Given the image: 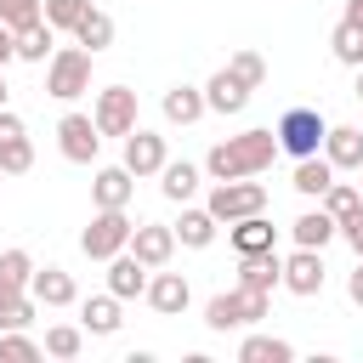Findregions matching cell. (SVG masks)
Listing matches in <instances>:
<instances>
[{"label": "cell", "instance_id": "obj_1", "mask_svg": "<svg viewBox=\"0 0 363 363\" xmlns=\"http://www.w3.org/2000/svg\"><path fill=\"white\" fill-rule=\"evenodd\" d=\"M278 130H238L227 142H216L204 153V176L210 182H238V176H261L272 159H278Z\"/></svg>", "mask_w": 363, "mask_h": 363}, {"label": "cell", "instance_id": "obj_2", "mask_svg": "<svg viewBox=\"0 0 363 363\" xmlns=\"http://www.w3.org/2000/svg\"><path fill=\"white\" fill-rule=\"evenodd\" d=\"M267 318V295L261 289H221V295H210V306H204V323L216 329V335H227V329H255Z\"/></svg>", "mask_w": 363, "mask_h": 363}, {"label": "cell", "instance_id": "obj_3", "mask_svg": "<svg viewBox=\"0 0 363 363\" xmlns=\"http://www.w3.org/2000/svg\"><path fill=\"white\" fill-rule=\"evenodd\" d=\"M45 91L57 102H74L91 91V51L85 45H57L51 62H45Z\"/></svg>", "mask_w": 363, "mask_h": 363}, {"label": "cell", "instance_id": "obj_4", "mask_svg": "<svg viewBox=\"0 0 363 363\" xmlns=\"http://www.w3.org/2000/svg\"><path fill=\"white\" fill-rule=\"evenodd\" d=\"M130 233H136V221H130L125 210H96L91 227L79 233V250H85L91 261H113L119 250H130Z\"/></svg>", "mask_w": 363, "mask_h": 363}, {"label": "cell", "instance_id": "obj_5", "mask_svg": "<svg viewBox=\"0 0 363 363\" xmlns=\"http://www.w3.org/2000/svg\"><path fill=\"white\" fill-rule=\"evenodd\" d=\"M272 130H278V147H284L289 159L323 153V136H329V125H323V113H318V108H289Z\"/></svg>", "mask_w": 363, "mask_h": 363}, {"label": "cell", "instance_id": "obj_6", "mask_svg": "<svg viewBox=\"0 0 363 363\" xmlns=\"http://www.w3.org/2000/svg\"><path fill=\"white\" fill-rule=\"evenodd\" d=\"M261 210H267V187L255 176L216 182V193H210V216L216 221H244V216H261Z\"/></svg>", "mask_w": 363, "mask_h": 363}, {"label": "cell", "instance_id": "obj_7", "mask_svg": "<svg viewBox=\"0 0 363 363\" xmlns=\"http://www.w3.org/2000/svg\"><path fill=\"white\" fill-rule=\"evenodd\" d=\"M91 119H96L102 136H130V130H136V91H130V85H102Z\"/></svg>", "mask_w": 363, "mask_h": 363}, {"label": "cell", "instance_id": "obj_8", "mask_svg": "<svg viewBox=\"0 0 363 363\" xmlns=\"http://www.w3.org/2000/svg\"><path fill=\"white\" fill-rule=\"evenodd\" d=\"M57 147H62L68 164H91L96 147H102L96 119H91V113H62V119H57Z\"/></svg>", "mask_w": 363, "mask_h": 363}, {"label": "cell", "instance_id": "obj_9", "mask_svg": "<svg viewBox=\"0 0 363 363\" xmlns=\"http://www.w3.org/2000/svg\"><path fill=\"white\" fill-rule=\"evenodd\" d=\"M323 250H306V244H295V255H284V289L289 295H301V301H312V295H323Z\"/></svg>", "mask_w": 363, "mask_h": 363}, {"label": "cell", "instance_id": "obj_10", "mask_svg": "<svg viewBox=\"0 0 363 363\" xmlns=\"http://www.w3.org/2000/svg\"><path fill=\"white\" fill-rule=\"evenodd\" d=\"M164 159H170V147H164V136H159V130H142V125H136V130L125 136V159H119V164H125L136 182H142V176H159V170H164Z\"/></svg>", "mask_w": 363, "mask_h": 363}, {"label": "cell", "instance_id": "obj_11", "mask_svg": "<svg viewBox=\"0 0 363 363\" xmlns=\"http://www.w3.org/2000/svg\"><path fill=\"white\" fill-rule=\"evenodd\" d=\"M176 244H182V238H176V227H164V221H142V227L130 233V255H136L142 267H153V272L170 267Z\"/></svg>", "mask_w": 363, "mask_h": 363}, {"label": "cell", "instance_id": "obj_12", "mask_svg": "<svg viewBox=\"0 0 363 363\" xmlns=\"http://www.w3.org/2000/svg\"><path fill=\"white\" fill-rule=\"evenodd\" d=\"M130 193H136V176H130L125 164H102L96 182H91V204H96V210H125Z\"/></svg>", "mask_w": 363, "mask_h": 363}, {"label": "cell", "instance_id": "obj_13", "mask_svg": "<svg viewBox=\"0 0 363 363\" xmlns=\"http://www.w3.org/2000/svg\"><path fill=\"white\" fill-rule=\"evenodd\" d=\"M28 295H34L40 306H74V301H79V289H74V272H68V267H34Z\"/></svg>", "mask_w": 363, "mask_h": 363}, {"label": "cell", "instance_id": "obj_14", "mask_svg": "<svg viewBox=\"0 0 363 363\" xmlns=\"http://www.w3.org/2000/svg\"><path fill=\"white\" fill-rule=\"evenodd\" d=\"M187 301H193V289H187V278L182 272H153L147 278V306L159 312V318H176V312H187Z\"/></svg>", "mask_w": 363, "mask_h": 363}, {"label": "cell", "instance_id": "obj_15", "mask_svg": "<svg viewBox=\"0 0 363 363\" xmlns=\"http://www.w3.org/2000/svg\"><path fill=\"white\" fill-rule=\"evenodd\" d=\"M227 238H233V250H238V255H267V250L278 244V227H272V221H267V210H261V216L227 221Z\"/></svg>", "mask_w": 363, "mask_h": 363}, {"label": "cell", "instance_id": "obj_16", "mask_svg": "<svg viewBox=\"0 0 363 363\" xmlns=\"http://www.w3.org/2000/svg\"><path fill=\"white\" fill-rule=\"evenodd\" d=\"M147 278H153V267H142L130 250H119V255L108 261V289H113L119 301H136V295H147Z\"/></svg>", "mask_w": 363, "mask_h": 363}, {"label": "cell", "instance_id": "obj_17", "mask_svg": "<svg viewBox=\"0 0 363 363\" xmlns=\"http://www.w3.org/2000/svg\"><path fill=\"white\" fill-rule=\"evenodd\" d=\"M323 159H329L335 170H363V130H357V125H329Z\"/></svg>", "mask_w": 363, "mask_h": 363}, {"label": "cell", "instance_id": "obj_18", "mask_svg": "<svg viewBox=\"0 0 363 363\" xmlns=\"http://www.w3.org/2000/svg\"><path fill=\"white\" fill-rule=\"evenodd\" d=\"M204 102H210V113H244V108H250V85L233 79L227 68H216L210 85H204Z\"/></svg>", "mask_w": 363, "mask_h": 363}, {"label": "cell", "instance_id": "obj_19", "mask_svg": "<svg viewBox=\"0 0 363 363\" xmlns=\"http://www.w3.org/2000/svg\"><path fill=\"white\" fill-rule=\"evenodd\" d=\"M238 284L272 295V289L284 284V261H278V250H267V255H238Z\"/></svg>", "mask_w": 363, "mask_h": 363}, {"label": "cell", "instance_id": "obj_20", "mask_svg": "<svg viewBox=\"0 0 363 363\" xmlns=\"http://www.w3.org/2000/svg\"><path fill=\"white\" fill-rule=\"evenodd\" d=\"M79 323H85V335H119V323H125V312H119V295L108 289V295H91V301H79Z\"/></svg>", "mask_w": 363, "mask_h": 363}, {"label": "cell", "instance_id": "obj_21", "mask_svg": "<svg viewBox=\"0 0 363 363\" xmlns=\"http://www.w3.org/2000/svg\"><path fill=\"white\" fill-rule=\"evenodd\" d=\"M204 113H210V102H204L199 85H170V91H164V119H170V125H199Z\"/></svg>", "mask_w": 363, "mask_h": 363}, {"label": "cell", "instance_id": "obj_22", "mask_svg": "<svg viewBox=\"0 0 363 363\" xmlns=\"http://www.w3.org/2000/svg\"><path fill=\"white\" fill-rule=\"evenodd\" d=\"M329 182H335V164H329L323 153H306V159H295V176H289V187H295V193H306V199H323V193H329Z\"/></svg>", "mask_w": 363, "mask_h": 363}, {"label": "cell", "instance_id": "obj_23", "mask_svg": "<svg viewBox=\"0 0 363 363\" xmlns=\"http://www.w3.org/2000/svg\"><path fill=\"white\" fill-rule=\"evenodd\" d=\"M289 233H295V244H306V250H323V244H329V238L340 233V221H335V216H329V210L318 204V210L295 216V221H289Z\"/></svg>", "mask_w": 363, "mask_h": 363}, {"label": "cell", "instance_id": "obj_24", "mask_svg": "<svg viewBox=\"0 0 363 363\" xmlns=\"http://www.w3.org/2000/svg\"><path fill=\"white\" fill-rule=\"evenodd\" d=\"M238 363H295V346L284 335H244L238 340Z\"/></svg>", "mask_w": 363, "mask_h": 363}, {"label": "cell", "instance_id": "obj_25", "mask_svg": "<svg viewBox=\"0 0 363 363\" xmlns=\"http://www.w3.org/2000/svg\"><path fill=\"white\" fill-rule=\"evenodd\" d=\"M74 40H79L91 57H96V51H108V45H113V17H108L102 6H85V17L74 23Z\"/></svg>", "mask_w": 363, "mask_h": 363}, {"label": "cell", "instance_id": "obj_26", "mask_svg": "<svg viewBox=\"0 0 363 363\" xmlns=\"http://www.w3.org/2000/svg\"><path fill=\"white\" fill-rule=\"evenodd\" d=\"M159 193L170 199V204H187L193 193H199V164H187V159H164V170H159Z\"/></svg>", "mask_w": 363, "mask_h": 363}, {"label": "cell", "instance_id": "obj_27", "mask_svg": "<svg viewBox=\"0 0 363 363\" xmlns=\"http://www.w3.org/2000/svg\"><path fill=\"white\" fill-rule=\"evenodd\" d=\"M216 227H221V221L210 216V204H204V210H187V204H182V221H176V238H182L187 250H210V244H216Z\"/></svg>", "mask_w": 363, "mask_h": 363}, {"label": "cell", "instance_id": "obj_28", "mask_svg": "<svg viewBox=\"0 0 363 363\" xmlns=\"http://www.w3.org/2000/svg\"><path fill=\"white\" fill-rule=\"evenodd\" d=\"M28 278H34V255L28 250H6L0 255V301L28 295Z\"/></svg>", "mask_w": 363, "mask_h": 363}, {"label": "cell", "instance_id": "obj_29", "mask_svg": "<svg viewBox=\"0 0 363 363\" xmlns=\"http://www.w3.org/2000/svg\"><path fill=\"white\" fill-rule=\"evenodd\" d=\"M329 51H335V62H346V68H363V23L340 17V23H335V34H329Z\"/></svg>", "mask_w": 363, "mask_h": 363}, {"label": "cell", "instance_id": "obj_30", "mask_svg": "<svg viewBox=\"0 0 363 363\" xmlns=\"http://www.w3.org/2000/svg\"><path fill=\"white\" fill-rule=\"evenodd\" d=\"M51 51H57V28L51 23H34V28L17 34V57L23 62H51Z\"/></svg>", "mask_w": 363, "mask_h": 363}, {"label": "cell", "instance_id": "obj_31", "mask_svg": "<svg viewBox=\"0 0 363 363\" xmlns=\"http://www.w3.org/2000/svg\"><path fill=\"white\" fill-rule=\"evenodd\" d=\"M40 346H45V357H79L85 352V323H51Z\"/></svg>", "mask_w": 363, "mask_h": 363}, {"label": "cell", "instance_id": "obj_32", "mask_svg": "<svg viewBox=\"0 0 363 363\" xmlns=\"http://www.w3.org/2000/svg\"><path fill=\"white\" fill-rule=\"evenodd\" d=\"M0 170H6V176H23V170H34V142H28V130H17V136H0Z\"/></svg>", "mask_w": 363, "mask_h": 363}, {"label": "cell", "instance_id": "obj_33", "mask_svg": "<svg viewBox=\"0 0 363 363\" xmlns=\"http://www.w3.org/2000/svg\"><path fill=\"white\" fill-rule=\"evenodd\" d=\"M227 74H233V79H244L250 91H261V85H267V57L244 45V51H233V57H227Z\"/></svg>", "mask_w": 363, "mask_h": 363}, {"label": "cell", "instance_id": "obj_34", "mask_svg": "<svg viewBox=\"0 0 363 363\" xmlns=\"http://www.w3.org/2000/svg\"><path fill=\"white\" fill-rule=\"evenodd\" d=\"M0 23L6 28H34V23H45V0H0Z\"/></svg>", "mask_w": 363, "mask_h": 363}, {"label": "cell", "instance_id": "obj_35", "mask_svg": "<svg viewBox=\"0 0 363 363\" xmlns=\"http://www.w3.org/2000/svg\"><path fill=\"white\" fill-rule=\"evenodd\" d=\"M0 357H11V363H34V357H45V346L28 340L23 329H0Z\"/></svg>", "mask_w": 363, "mask_h": 363}, {"label": "cell", "instance_id": "obj_36", "mask_svg": "<svg viewBox=\"0 0 363 363\" xmlns=\"http://www.w3.org/2000/svg\"><path fill=\"white\" fill-rule=\"evenodd\" d=\"M318 204H323V210H329V216H335V221H340V216H352V210H357V204H363V193H357V187H352V182H329V193H323V199H318Z\"/></svg>", "mask_w": 363, "mask_h": 363}, {"label": "cell", "instance_id": "obj_37", "mask_svg": "<svg viewBox=\"0 0 363 363\" xmlns=\"http://www.w3.org/2000/svg\"><path fill=\"white\" fill-rule=\"evenodd\" d=\"M34 312H40L34 295H11V301H0V329H28Z\"/></svg>", "mask_w": 363, "mask_h": 363}, {"label": "cell", "instance_id": "obj_38", "mask_svg": "<svg viewBox=\"0 0 363 363\" xmlns=\"http://www.w3.org/2000/svg\"><path fill=\"white\" fill-rule=\"evenodd\" d=\"M85 6H91V0H45V23H51L57 34H62V28L74 34V23L85 17Z\"/></svg>", "mask_w": 363, "mask_h": 363}, {"label": "cell", "instance_id": "obj_39", "mask_svg": "<svg viewBox=\"0 0 363 363\" xmlns=\"http://www.w3.org/2000/svg\"><path fill=\"white\" fill-rule=\"evenodd\" d=\"M340 238L352 244V255H363V204H357L352 216H340Z\"/></svg>", "mask_w": 363, "mask_h": 363}, {"label": "cell", "instance_id": "obj_40", "mask_svg": "<svg viewBox=\"0 0 363 363\" xmlns=\"http://www.w3.org/2000/svg\"><path fill=\"white\" fill-rule=\"evenodd\" d=\"M6 62H17V28L0 23V68H6Z\"/></svg>", "mask_w": 363, "mask_h": 363}, {"label": "cell", "instance_id": "obj_41", "mask_svg": "<svg viewBox=\"0 0 363 363\" xmlns=\"http://www.w3.org/2000/svg\"><path fill=\"white\" fill-rule=\"evenodd\" d=\"M346 295H352V306H363V255H357V267H352V278H346Z\"/></svg>", "mask_w": 363, "mask_h": 363}, {"label": "cell", "instance_id": "obj_42", "mask_svg": "<svg viewBox=\"0 0 363 363\" xmlns=\"http://www.w3.org/2000/svg\"><path fill=\"white\" fill-rule=\"evenodd\" d=\"M346 17H352V23H363V0H346Z\"/></svg>", "mask_w": 363, "mask_h": 363}, {"label": "cell", "instance_id": "obj_43", "mask_svg": "<svg viewBox=\"0 0 363 363\" xmlns=\"http://www.w3.org/2000/svg\"><path fill=\"white\" fill-rule=\"evenodd\" d=\"M6 96H11V91H6V68H0V108H6Z\"/></svg>", "mask_w": 363, "mask_h": 363}, {"label": "cell", "instance_id": "obj_44", "mask_svg": "<svg viewBox=\"0 0 363 363\" xmlns=\"http://www.w3.org/2000/svg\"><path fill=\"white\" fill-rule=\"evenodd\" d=\"M357 102H363V68H357Z\"/></svg>", "mask_w": 363, "mask_h": 363}, {"label": "cell", "instance_id": "obj_45", "mask_svg": "<svg viewBox=\"0 0 363 363\" xmlns=\"http://www.w3.org/2000/svg\"><path fill=\"white\" fill-rule=\"evenodd\" d=\"M0 182H6V170H0Z\"/></svg>", "mask_w": 363, "mask_h": 363}]
</instances>
